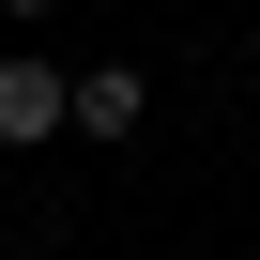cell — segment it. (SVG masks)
<instances>
[{"label":"cell","instance_id":"cell-1","mask_svg":"<svg viewBox=\"0 0 260 260\" xmlns=\"http://www.w3.org/2000/svg\"><path fill=\"white\" fill-rule=\"evenodd\" d=\"M77 122V77L46 61V46H0V153H31V138H61Z\"/></svg>","mask_w":260,"mask_h":260},{"label":"cell","instance_id":"cell-2","mask_svg":"<svg viewBox=\"0 0 260 260\" xmlns=\"http://www.w3.org/2000/svg\"><path fill=\"white\" fill-rule=\"evenodd\" d=\"M138 122H153V77L138 61H92L77 77V138H138Z\"/></svg>","mask_w":260,"mask_h":260},{"label":"cell","instance_id":"cell-3","mask_svg":"<svg viewBox=\"0 0 260 260\" xmlns=\"http://www.w3.org/2000/svg\"><path fill=\"white\" fill-rule=\"evenodd\" d=\"M0 16H16V31H46V16H61V0H0Z\"/></svg>","mask_w":260,"mask_h":260}]
</instances>
